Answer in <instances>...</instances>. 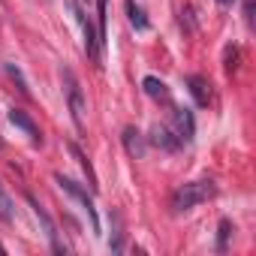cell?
I'll return each instance as SVG.
<instances>
[{
  "label": "cell",
  "mask_w": 256,
  "mask_h": 256,
  "mask_svg": "<svg viewBox=\"0 0 256 256\" xmlns=\"http://www.w3.org/2000/svg\"><path fill=\"white\" fill-rule=\"evenodd\" d=\"M4 70H6V76H10V78H12V82L18 84V90H22V94L28 96L30 90H28V82H24V76H22V70H18L16 64H4Z\"/></svg>",
  "instance_id": "9a60e30c"
},
{
  "label": "cell",
  "mask_w": 256,
  "mask_h": 256,
  "mask_svg": "<svg viewBox=\"0 0 256 256\" xmlns=\"http://www.w3.org/2000/svg\"><path fill=\"white\" fill-rule=\"evenodd\" d=\"M172 133L178 136L181 145L193 142V136H196V120H193V112L190 108H172Z\"/></svg>",
  "instance_id": "8992f818"
},
{
  "label": "cell",
  "mask_w": 256,
  "mask_h": 256,
  "mask_svg": "<svg viewBox=\"0 0 256 256\" xmlns=\"http://www.w3.org/2000/svg\"><path fill=\"white\" fill-rule=\"evenodd\" d=\"M187 88H190L196 106H208V102H211V84H208V78H202V76H187Z\"/></svg>",
  "instance_id": "8fae6325"
},
{
  "label": "cell",
  "mask_w": 256,
  "mask_h": 256,
  "mask_svg": "<svg viewBox=\"0 0 256 256\" xmlns=\"http://www.w3.org/2000/svg\"><path fill=\"white\" fill-rule=\"evenodd\" d=\"M54 181H58V187H60L64 193H70V196L88 211V217H90V229L100 235V214H96V208H94V196L88 193V187H82L78 181H72V178H66V175H60V172L54 175Z\"/></svg>",
  "instance_id": "3957f363"
},
{
  "label": "cell",
  "mask_w": 256,
  "mask_h": 256,
  "mask_svg": "<svg viewBox=\"0 0 256 256\" xmlns=\"http://www.w3.org/2000/svg\"><path fill=\"white\" fill-rule=\"evenodd\" d=\"M229 235H232V223H229V220H220V229H217V250H220V253L226 250Z\"/></svg>",
  "instance_id": "2e32d148"
},
{
  "label": "cell",
  "mask_w": 256,
  "mask_h": 256,
  "mask_svg": "<svg viewBox=\"0 0 256 256\" xmlns=\"http://www.w3.org/2000/svg\"><path fill=\"white\" fill-rule=\"evenodd\" d=\"M28 202H30V208H34V217L42 223V232H46V238L52 241V250H54V253H66V244L58 238V226H54V220L48 217V211H46V208L30 196V193H28Z\"/></svg>",
  "instance_id": "5b68a950"
},
{
  "label": "cell",
  "mask_w": 256,
  "mask_h": 256,
  "mask_svg": "<svg viewBox=\"0 0 256 256\" xmlns=\"http://www.w3.org/2000/svg\"><path fill=\"white\" fill-rule=\"evenodd\" d=\"M106 4H108V0H96V12H100V42L106 46Z\"/></svg>",
  "instance_id": "e0dca14e"
},
{
  "label": "cell",
  "mask_w": 256,
  "mask_h": 256,
  "mask_svg": "<svg viewBox=\"0 0 256 256\" xmlns=\"http://www.w3.org/2000/svg\"><path fill=\"white\" fill-rule=\"evenodd\" d=\"M120 139H124V148H126V154H130L133 160H142V157H145L148 145H145V136L136 130V126H126Z\"/></svg>",
  "instance_id": "ba28073f"
},
{
  "label": "cell",
  "mask_w": 256,
  "mask_h": 256,
  "mask_svg": "<svg viewBox=\"0 0 256 256\" xmlns=\"http://www.w3.org/2000/svg\"><path fill=\"white\" fill-rule=\"evenodd\" d=\"M72 4V10H76V16H78V22H82V30H84V52H88V58L100 66L102 64V42H100V34L94 30V24H90V18L82 12V6L76 4V0H70Z\"/></svg>",
  "instance_id": "277c9868"
},
{
  "label": "cell",
  "mask_w": 256,
  "mask_h": 256,
  "mask_svg": "<svg viewBox=\"0 0 256 256\" xmlns=\"http://www.w3.org/2000/svg\"><path fill=\"white\" fill-rule=\"evenodd\" d=\"M142 88H145V94H148L154 102H169V100H172L169 84H166L163 78H157V76H145V78H142Z\"/></svg>",
  "instance_id": "9c48e42d"
},
{
  "label": "cell",
  "mask_w": 256,
  "mask_h": 256,
  "mask_svg": "<svg viewBox=\"0 0 256 256\" xmlns=\"http://www.w3.org/2000/svg\"><path fill=\"white\" fill-rule=\"evenodd\" d=\"M148 142H151V145H157L160 151H178V148H181L178 136L172 133V126H166V124H154V130H151Z\"/></svg>",
  "instance_id": "52a82bcc"
},
{
  "label": "cell",
  "mask_w": 256,
  "mask_h": 256,
  "mask_svg": "<svg viewBox=\"0 0 256 256\" xmlns=\"http://www.w3.org/2000/svg\"><path fill=\"white\" fill-rule=\"evenodd\" d=\"M60 78H64V90H66V102H70L72 124H76V130L82 133L84 130V94H82V84H78V78H76V72L70 66L60 70Z\"/></svg>",
  "instance_id": "7a4b0ae2"
},
{
  "label": "cell",
  "mask_w": 256,
  "mask_h": 256,
  "mask_svg": "<svg viewBox=\"0 0 256 256\" xmlns=\"http://www.w3.org/2000/svg\"><path fill=\"white\" fill-rule=\"evenodd\" d=\"M126 18H130V24L139 30V34H145V30H151V22H148V16H145V10L136 4V0H126Z\"/></svg>",
  "instance_id": "7c38bea8"
},
{
  "label": "cell",
  "mask_w": 256,
  "mask_h": 256,
  "mask_svg": "<svg viewBox=\"0 0 256 256\" xmlns=\"http://www.w3.org/2000/svg\"><path fill=\"white\" fill-rule=\"evenodd\" d=\"M0 220H4V223H12L16 220V205H12L10 193L4 190V184H0Z\"/></svg>",
  "instance_id": "4fadbf2b"
},
{
  "label": "cell",
  "mask_w": 256,
  "mask_h": 256,
  "mask_svg": "<svg viewBox=\"0 0 256 256\" xmlns=\"http://www.w3.org/2000/svg\"><path fill=\"white\" fill-rule=\"evenodd\" d=\"M217 4H220V6H232V0H217Z\"/></svg>",
  "instance_id": "ac0fdd59"
},
{
  "label": "cell",
  "mask_w": 256,
  "mask_h": 256,
  "mask_svg": "<svg viewBox=\"0 0 256 256\" xmlns=\"http://www.w3.org/2000/svg\"><path fill=\"white\" fill-rule=\"evenodd\" d=\"M214 193H217L214 181H208V178H202V181H190V184H184V187L175 190V196H172V211H178V214H181V211H190V208L208 202Z\"/></svg>",
  "instance_id": "6da1fadb"
},
{
  "label": "cell",
  "mask_w": 256,
  "mask_h": 256,
  "mask_svg": "<svg viewBox=\"0 0 256 256\" xmlns=\"http://www.w3.org/2000/svg\"><path fill=\"white\" fill-rule=\"evenodd\" d=\"M70 154L78 160V166L84 169V175H88V184H90V190H96V175H94V169H90V163L84 160V154L78 151V145H70Z\"/></svg>",
  "instance_id": "5bb4252c"
},
{
  "label": "cell",
  "mask_w": 256,
  "mask_h": 256,
  "mask_svg": "<svg viewBox=\"0 0 256 256\" xmlns=\"http://www.w3.org/2000/svg\"><path fill=\"white\" fill-rule=\"evenodd\" d=\"M10 120L18 126V130H24V133L30 136V142H42V136H40V126L34 124V118H30L28 112H22V108H10Z\"/></svg>",
  "instance_id": "30bf717a"
}]
</instances>
